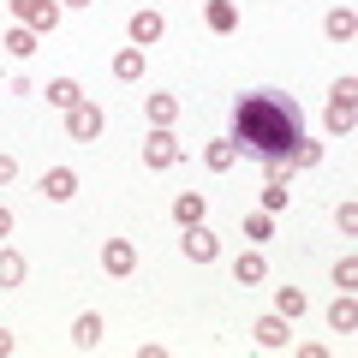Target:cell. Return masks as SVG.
<instances>
[{
  "label": "cell",
  "instance_id": "1",
  "mask_svg": "<svg viewBox=\"0 0 358 358\" xmlns=\"http://www.w3.org/2000/svg\"><path fill=\"white\" fill-rule=\"evenodd\" d=\"M299 138H305V114H299L293 96L257 90V96H239L233 102V143L245 155H257V162H287Z\"/></svg>",
  "mask_w": 358,
  "mask_h": 358
},
{
  "label": "cell",
  "instance_id": "2",
  "mask_svg": "<svg viewBox=\"0 0 358 358\" xmlns=\"http://www.w3.org/2000/svg\"><path fill=\"white\" fill-rule=\"evenodd\" d=\"M352 96H358V84H352V78H341V84L329 90V131H341V138L352 131V120H358Z\"/></svg>",
  "mask_w": 358,
  "mask_h": 358
},
{
  "label": "cell",
  "instance_id": "3",
  "mask_svg": "<svg viewBox=\"0 0 358 358\" xmlns=\"http://www.w3.org/2000/svg\"><path fill=\"white\" fill-rule=\"evenodd\" d=\"M13 18H18L24 30H36V36H42V30L60 24V0H13Z\"/></svg>",
  "mask_w": 358,
  "mask_h": 358
},
{
  "label": "cell",
  "instance_id": "4",
  "mask_svg": "<svg viewBox=\"0 0 358 358\" xmlns=\"http://www.w3.org/2000/svg\"><path fill=\"white\" fill-rule=\"evenodd\" d=\"M179 155H185V150H179V138L167 126H155L150 138H143V167H173Z\"/></svg>",
  "mask_w": 358,
  "mask_h": 358
},
{
  "label": "cell",
  "instance_id": "5",
  "mask_svg": "<svg viewBox=\"0 0 358 358\" xmlns=\"http://www.w3.org/2000/svg\"><path fill=\"white\" fill-rule=\"evenodd\" d=\"M102 126H108V120H102V108H96V102H78V108H66V131H72L78 143L102 138Z\"/></svg>",
  "mask_w": 358,
  "mask_h": 358
},
{
  "label": "cell",
  "instance_id": "6",
  "mask_svg": "<svg viewBox=\"0 0 358 358\" xmlns=\"http://www.w3.org/2000/svg\"><path fill=\"white\" fill-rule=\"evenodd\" d=\"M257 346H268V352H281V346H293V317H281V310H275V317H263L257 322Z\"/></svg>",
  "mask_w": 358,
  "mask_h": 358
},
{
  "label": "cell",
  "instance_id": "7",
  "mask_svg": "<svg viewBox=\"0 0 358 358\" xmlns=\"http://www.w3.org/2000/svg\"><path fill=\"white\" fill-rule=\"evenodd\" d=\"M102 268L126 281L131 268H138V245H131V239H108V245H102Z\"/></svg>",
  "mask_w": 358,
  "mask_h": 358
},
{
  "label": "cell",
  "instance_id": "8",
  "mask_svg": "<svg viewBox=\"0 0 358 358\" xmlns=\"http://www.w3.org/2000/svg\"><path fill=\"white\" fill-rule=\"evenodd\" d=\"M42 197H48V203L78 197V173H72V167H48V173H42Z\"/></svg>",
  "mask_w": 358,
  "mask_h": 358
},
{
  "label": "cell",
  "instance_id": "9",
  "mask_svg": "<svg viewBox=\"0 0 358 358\" xmlns=\"http://www.w3.org/2000/svg\"><path fill=\"white\" fill-rule=\"evenodd\" d=\"M203 24L215 30V36H233V30H239V6H233V0H209V6H203Z\"/></svg>",
  "mask_w": 358,
  "mask_h": 358
},
{
  "label": "cell",
  "instance_id": "10",
  "mask_svg": "<svg viewBox=\"0 0 358 358\" xmlns=\"http://www.w3.org/2000/svg\"><path fill=\"white\" fill-rule=\"evenodd\" d=\"M185 257L192 263H215V233L197 221V227H185Z\"/></svg>",
  "mask_w": 358,
  "mask_h": 358
},
{
  "label": "cell",
  "instance_id": "11",
  "mask_svg": "<svg viewBox=\"0 0 358 358\" xmlns=\"http://www.w3.org/2000/svg\"><path fill=\"white\" fill-rule=\"evenodd\" d=\"M131 42H138V48H150V42H162V13H150V6H143V13H131Z\"/></svg>",
  "mask_w": 358,
  "mask_h": 358
},
{
  "label": "cell",
  "instance_id": "12",
  "mask_svg": "<svg viewBox=\"0 0 358 358\" xmlns=\"http://www.w3.org/2000/svg\"><path fill=\"white\" fill-rule=\"evenodd\" d=\"M203 192H179L173 197V221H179V227H197V221H203Z\"/></svg>",
  "mask_w": 358,
  "mask_h": 358
},
{
  "label": "cell",
  "instance_id": "13",
  "mask_svg": "<svg viewBox=\"0 0 358 358\" xmlns=\"http://www.w3.org/2000/svg\"><path fill=\"white\" fill-rule=\"evenodd\" d=\"M102 317H96V310H84V317H78L72 322V346H84V352H90V346H102Z\"/></svg>",
  "mask_w": 358,
  "mask_h": 358
},
{
  "label": "cell",
  "instance_id": "14",
  "mask_svg": "<svg viewBox=\"0 0 358 358\" xmlns=\"http://www.w3.org/2000/svg\"><path fill=\"white\" fill-rule=\"evenodd\" d=\"M322 30H329V42H352V30H358V18H352V6H346V0H341V6H334V13L322 18Z\"/></svg>",
  "mask_w": 358,
  "mask_h": 358
},
{
  "label": "cell",
  "instance_id": "15",
  "mask_svg": "<svg viewBox=\"0 0 358 358\" xmlns=\"http://www.w3.org/2000/svg\"><path fill=\"white\" fill-rule=\"evenodd\" d=\"M263 275H268V263H263V251H245L239 263H233V281H239V287H257V281H263Z\"/></svg>",
  "mask_w": 358,
  "mask_h": 358
},
{
  "label": "cell",
  "instance_id": "16",
  "mask_svg": "<svg viewBox=\"0 0 358 358\" xmlns=\"http://www.w3.org/2000/svg\"><path fill=\"white\" fill-rule=\"evenodd\" d=\"M114 78H120V84H138V78H143V48H120L114 54Z\"/></svg>",
  "mask_w": 358,
  "mask_h": 358
},
{
  "label": "cell",
  "instance_id": "17",
  "mask_svg": "<svg viewBox=\"0 0 358 358\" xmlns=\"http://www.w3.org/2000/svg\"><path fill=\"white\" fill-rule=\"evenodd\" d=\"M78 102H84V90H78L72 78H54V84H48V108H60V114H66V108H78Z\"/></svg>",
  "mask_w": 358,
  "mask_h": 358
},
{
  "label": "cell",
  "instance_id": "18",
  "mask_svg": "<svg viewBox=\"0 0 358 358\" xmlns=\"http://www.w3.org/2000/svg\"><path fill=\"white\" fill-rule=\"evenodd\" d=\"M329 329H341V334H352V329H358V305H352L346 293L329 305Z\"/></svg>",
  "mask_w": 358,
  "mask_h": 358
},
{
  "label": "cell",
  "instance_id": "19",
  "mask_svg": "<svg viewBox=\"0 0 358 358\" xmlns=\"http://www.w3.org/2000/svg\"><path fill=\"white\" fill-rule=\"evenodd\" d=\"M0 48L13 54V60H30V54H36V30H24V24L6 30V42H0Z\"/></svg>",
  "mask_w": 358,
  "mask_h": 358
},
{
  "label": "cell",
  "instance_id": "20",
  "mask_svg": "<svg viewBox=\"0 0 358 358\" xmlns=\"http://www.w3.org/2000/svg\"><path fill=\"white\" fill-rule=\"evenodd\" d=\"M203 162L215 167V173H227V167L239 162V143H233V138H221V143H209V150H203Z\"/></svg>",
  "mask_w": 358,
  "mask_h": 358
},
{
  "label": "cell",
  "instance_id": "21",
  "mask_svg": "<svg viewBox=\"0 0 358 358\" xmlns=\"http://www.w3.org/2000/svg\"><path fill=\"white\" fill-rule=\"evenodd\" d=\"M143 108H150V120H155V126H173V120H179V102H173V96H150Z\"/></svg>",
  "mask_w": 358,
  "mask_h": 358
},
{
  "label": "cell",
  "instance_id": "22",
  "mask_svg": "<svg viewBox=\"0 0 358 358\" xmlns=\"http://www.w3.org/2000/svg\"><path fill=\"white\" fill-rule=\"evenodd\" d=\"M24 281V257L18 251H0V287H18Z\"/></svg>",
  "mask_w": 358,
  "mask_h": 358
},
{
  "label": "cell",
  "instance_id": "23",
  "mask_svg": "<svg viewBox=\"0 0 358 358\" xmlns=\"http://www.w3.org/2000/svg\"><path fill=\"white\" fill-rule=\"evenodd\" d=\"M275 310H281V317H305V293H299V287H281V293H275Z\"/></svg>",
  "mask_w": 358,
  "mask_h": 358
},
{
  "label": "cell",
  "instance_id": "24",
  "mask_svg": "<svg viewBox=\"0 0 358 358\" xmlns=\"http://www.w3.org/2000/svg\"><path fill=\"white\" fill-rule=\"evenodd\" d=\"M268 233H275V215H268V209L245 215V239H268Z\"/></svg>",
  "mask_w": 358,
  "mask_h": 358
},
{
  "label": "cell",
  "instance_id": "25",
  "mask_svg": "<svg viewBox=\"0 0 358 358\" xmlns=\"http://www.w3.org/2000/svg\"><path fill=\"white\" fill-rule=\"evenodd\" d=\"M358 281V257H341V263H334V287H341V293H346V287H352Z\"/></svg>",
  "mask_w": 358,
  "mask_h": 358
},
{
  "label": "cell",
  "instance_id": "26",
  "mask_svg": "<svg viewBox=\"0 0 358 358\" xmlns=\"http://www.w3.org/2000/svg\"><path fill=\"white\" fill-rule=\"evenodd\" d=\"M334 221H341V233H352V227H358V203H352V197H346V203L334 209Z\"/></svg>",
  "mask_w": 358,
  "mask_h": 358
},
{
  "label": "cell",
  "instance_id": "27",
  "mask_svg": "<svg viewBox=\"0 0 358 358\" xmlns=\"http://www.w3.org/2000/svg\"><path fill=\"white\" fill-rule=\"evenodd\" d=\"M13 179H18V162H13V155H0V185H13Z\"/></svg>",
  "mask_w": 358,
  "mask_h": 358
},
{
  "label": "cell",
  "instance_id": "28",
  "mask_svg": "<svg viewBox=\"0 0 358 358\" xmlns=\"http://www.w3.org/2000/svg\"><path fill=\"white\" fill-rule=\"evenodd\" d=\"M6 233H13V209H0V239H6Z\"/></svg>",
  "mask_w": 358,
  "mask_h": 358
},
{
  "label": "cell",
  "instance_id": "29",
  "mask_svg": "<svg viewBox=\"0 0 358 358\" xmlns=\"http://www.w3.org/2000/svg\"><path fill=\"white\" fill-rule=\"evenodd\" d=\"M13 346H18V341H13V334H6V329H0V358H6V352H13Z\"/></svg>",
  "mask_w": 358,
  "mask_h": 358
},
{
  "label": "cell",
  "instance_id": "30",
  "mask_svg": "<svg viewBox=\"0 0 358 358\" xmlns=\"http://www.w3.org/2000/svg\"><path fill=\"white\" fill-rule=\"evenodd\" d=\"M60 6H96V0H60Z\"/></svg>",
  "mask_w": 358,
  "mask_h": 358
}]
</instances>
